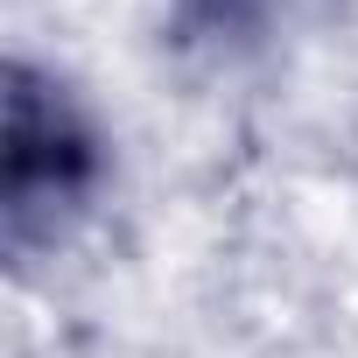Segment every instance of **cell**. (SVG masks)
Masks as SVG:
<instances>
[{"label":"cell","instance_id":"obj_1","mask_svg":"<svg viewBox=\"0 0 358 358\" xmlns=\"http://www.w3.org/2000/svg\"><path fill=\"white\" fill-rule=\"evenodd\" d=\"M106 176L99 134L78 113V99L43 78L36 64L8 71V134H0V218H8V246H50L64 225L92 204Z\"/></svg>","mask_w":358,"mask_h":358}]
</instances>
